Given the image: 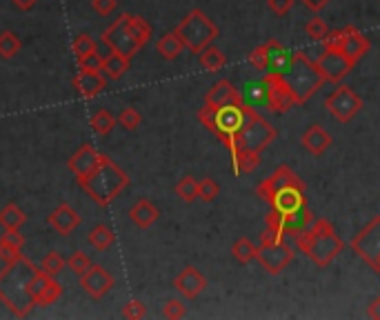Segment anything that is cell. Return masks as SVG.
<instances>
[{"instance_id": "obj_1", "label": "cell", "mask_w": 380, "mask_h": 320, "mask_svg": "<svg viewBox=\"0 0 380 320\" xmlns=\"http://www.w3.org/2000/svg\"><path fill=\"white\" fill-rule=\"evenodd\" d=\"M291 240L318 269L329 267L345 251V240L336 233L334 225L325 218H316Z\"/></svg>"}, {"instance_id": "obj_2", "label": "cell", "mask_w": 380, "mask_h": 320, "mask_svg": "<svg viewBox=\"0 0 380 320\" xmlns=\"http://www.w3.org/2000/svg\"><path fill=\"white\" fill-rule=\"evenodd\" d=\"M34 274H36V265L25 256L9 262L0 271V303L18 318L30 316V312L36 307L30 294V282Z\"/></svg>"}, {"instance_id": "obj_3", "label": "cell", "mask_w": 380, "mask_h": 320, "mask_svg": "<svg viewBox=\"0 0 380 320\" xmlns=\"http://www.w3.org/2000/svg\"><path fill=\"white\" fill-rule=\"evenodd\" d=\"M78 185L93 203L107 207L113 198H118L120 192H125V187L129 185V176L111 158L100 154L98 165L82 181H78Z\"/></svg>"}, {"instance_id": "obj_4", "label": "cell", "mask_w": 380, "mask_h": 320, "mask_svg": "<svg viewBox=\"0 0 380 320\" xmlns=\"http://www.w3.org/2000/svg\"><path fill=\"white\" fill-rule=\"evenodd\" d=\"M278 131L271 125L267 118H262L258 111L252 105L247 107V116L238 134L234 136V140L227 145V152H247V154H262L273 140H276Z\"/></svg>"}, {"instance_id": "obj_5", "label": "cell", "mask_w": 380, "mask_h": 320, "mask_svg": "<svg viewBox=\"0 0 380 320\" xmlns=\"http://www.w3.org/2000/svg\"><path fill=\"white\" fill-rule=\"evenodd\" d=\"M282 76H284V80L289 82V87L293 91V98H296V105H305L313 93L325 84V78H322L316 60H311L302 49L291 54L289 67L284 69Z\"/></svg>"}, {"instance_id": "obj_6", "label": "cell", "mask_w": 380, "mask_h": 320, "mask_svg": "<svg viewBox=\"0 0 380 320\" xmlns=\"http://www.w3.org/2000/svg\"><path fill=\"white\" fill-rule=\"evenodd\" d=\"M247 107H249L247 102H241V105H225L218 109L203 107L198 111V120L227 147L234 140V136L241 131L247 116Z\"/></svg>"}, {"instance_id": "obj_7", "label": "cell", "mask_w": 380, "mask_h": 320, "mask_svg": "<svg viewBox=\"0 0 380 320\" xmlns=\"http://www.w3.org/2000/svg\"><path fill=\"white\" fill-rule=\"evenodd\" d=\"M174 34L183 41L185 49L198 56L207 45H212L218 38V27L203 9H192V12L176 25Z\"/></svg>"}, {"instance_id": "obj_8", "label": "cell", "mask_w": 380, "mask_h": 320, "mask_svg": "<svg viewBox=\"0 0 380 320\" xmlns=\"http://www.w3.org/2000/svg\"><path fill=\"white\" fill-rule=\"evenodd\" d=\"M322 47L325 49H338L356 67V62L369 52L372 43H369L365 34L358 32V27L347 25V27H340V30L329 32L325 36V41H322Z\"/></svg>"}, {"instance_id": "obj_9", "label": "cell", "mask_w": 380, "mask_h": 320, "mask_svg": "<svg viewBox=\"0 0 380 320\" xmlns=\"http://www.w3.org/2000/svg\"><path fill=\"white\" fill-rule=\"evenodd\" d=\"M349 247L369 269L380 274V214L351 238Z\"/></svg>"}, {"instance_id": "obj_10", "label": "cell", "mask_w": 380, "mask_h": 320, "mask_svg": "<svg viewBox=\"0 0 380 320\" xmlns=\"http://www.w3.org/2000/svg\"><path fill=\"white\" fill-rule=\"evenodd\" d=\"M293 247L284 240H269L260 242L258 251H256V260L260 262V267L271 276H278L293 262Z\"/></svg>"}, {"instance_id": "obj_11", "label": "cell", "mask_w": 380, "mask_h": 320, "mask_svg": "<svg viewBox=\"0 0 380 320\" xmlns=\"http://www.w3.org/2000/svg\"><path fill=\"white\" fill-rule=\"evenodd\" d=\"M325 107L338 122L345 125V122L354 120L360 114V109H363V98H360L349 84H338V87L327 96Z\"/></svg>"}, {"instance_id": "obj_12", "label": "cell", "mask_w": 380, "mask_h": 320, "mask_svg": "<svg viewBox=\"0 0 380 320\" xmlns=\"http://www.w3.org/2000/svg\"><path fill=\"white\" fill-rule=\"evenodd\" d=\"M262 84H265V93H267V102H265V105L269 107L271 114H287V111L296 105L293 91L282 73L267 71L262 78Z\"/></svg>"}, {"instance_id": "obj_13", "label": "cell", "mask_w": 380, "mask_h": 320, "mask_svg": "<svg viewBox=\"0 0 380 320\" xmlns=\"http://www.w3.org/2000/svg\"><path fill=\"white\" fill-rule=\"evenodd\" d=\"M100 38L107 41L113 47V52L125 54L127 58H134V56L142 49L129 32V14H120L116 21H113L107 30L102 32Z\"/></svg>"}, {"instance_id": "obj_14", "label": "cell", "mask_w": 380, "mask_h": 320, "mask_svg": "<svg viewBox=\"0 0 380 320\" xmlns=\"http://www.w3.org/2000/svg\"><path fill=\"white\" fill-rule=\"evenodd\" d=\"M30 294H32V300H34L36 307H49L60 300L63 285L56 280V276L45 274V271L38 267L36 274L32 276V282H30Z\"/></svg>"}, {"instance_id": "obj_15", "label": "cell", "mask_w": 380, "mask_h": 320, "mask_svg": "<svg viewBox=\"0 0 380 320\" xmlns=\"http://www.w3.org/2000/svg\"><path fill=\"white\" fill-rule=\"evenodd\" d=\"M287 187H300V190H307L305 181H302L289 165H280V167H276V172L269 174L258 187H256V194H258L262 201H269L273 194L280 192V190H287Z\"/></svg>"}, {"instance_id": "obj_16", "label": "cell", "mask_w": 380, "mask_h": 320, "mask_svg": "<svg viewBox=\"0 0 380 320\" xmlns=\"http://www.w3.org/2000/svg\"><path fill=\"white\" fill-rule=\"evenodd\" d=\"M316 65L325 82H336V84L343 78H347L351 69H354V65H351L338 49H325V47H322V54L316 58Z\"/></svg>"}, {"instance_id": "obj_17", "label": "cell", "mask_w": 380, "mask_h": 320, "mask_svg": "<svg viewBox=\"0 0 380 320\" xmlns=\"http://www.w3.org/2000/svg\"><path fill=\"white\" fill-rule=\"evenodd\" d=\"M113 285H116V280H113V276L102 265H93L91 262V267L80 274V287L93 300H100L102 296H107V291H111Z\"/></svg>"}, {"instance_id": "obj_18", "label": "cell", "mask_w": 380, "mask_h": 320, "mask_svg": "<svg viewBox=\"0 0 380 320\" xmlns=\"http://www.w3.org/2000/svg\"><path fill=\"white\" fill-rule=\"evenodd\" d=\"M305 192L307 190H300V187H287V190H280L273 194L267 203L271 205V212H276L280 216H293L302 207H307Z\"/></svg>"}, {"instance_id": "obj_19", "label": "cell", "mask_w": 380, "mask_h": 320, "mask_svg": "<svg viewBox=\"0 0 380 320\" xmlns=\"http://www.w3.org/2000/svg\"><path fill=\"white\" fill-rule=\"evenodd\" d=\"M47 222H49V227L56 231V233H60V236H69V233H74L76 229L80 227V214L74 209L71 205L67 203H63L58 205L56 209L49 214V218H47Z\"/></svg>"}, {"instance_id": "obj_20", "label": "cell", "mask_w": 380, "mask_h": 320, "mask_svg": "<svg viewBox=\"0 0 380 320\" xmlns=\"http://www.w3.org/2000/svg\"><path fill=\"white\" fill-rule=\"evenodd\" d=\"M241 102H245L243 93L230 80H218L205 96V107L209 109H218L225 105H241Z\"/></svg>"}, {"instance_id": "obj_21", "label": "cell", "mask_w": 380, "mask_h": 320, "mask_svg": "<svg viewBox=\"0 0 380 320\" xmlns=\"http://www.w3.org/2000/svg\"><path fill=\"white\" fill-rule=\"evenodd\" d=\"M174 287L183 294V298L194 300L205 291L207 287V278L198 271L196 267H185L180 274L174 278Z\"/></svg>"}, {"instance_id": "obj_22", "label": "cell", "mask_w": 380, "mask_h": 320, "mask_svg": "<svg viewBox=\"0 0 380 320\" xmlns=\"http://www.w3.org/2000/svg\"><path fill=\"white\" fill-rule=\"evenodd\" d=\"M71 84L85 100H91L107 87V76L102 71H78L74 76Z\"/></svg>"}, {"instance_id": "obj_23", "label": "cell", "mask_w": 380, "mask_h": 320, "mask_svg": "<svg viewBox=\"0 0 380 320\" xmlns=\"http://www.w3.org/2000/svg\"><path fill=\"white\" fill-rule=\"evenodd\" d=\"M98 160H100V154L93 149L89 143H85L78 152H76L71 158H69V163H67V167H69V172L76 176V181H82L85 176H87L93 167L98 165Z\"/></svg>"}, {"instance_id": "obj_24", "label": "cell", "mask_w": 380, "mask_h": 320, "mask_svg": "<svg viewBox=\"0 0 380 320\" xmlns=\"http://www.w3.org/2000/svg\"><path fill=\"white\" fill-rule=\"evenodd\" d=\"M331 136L327 134V129L322 125H311L305 134L300 138V145L305 147V152H309L311 156H322L331 147Z\"/></svg>"}, {"instance_id": "obj_25", "label": "cell", "mask_w": 380, "mask_h": 320, "mask_svg": "<svg viewBox=\"0 0 380 320\" xmlns=\"http://www.w3.org/2000/svg\"><path fill=\"white\" fill-rule=\"evenodd\" d=\"M129 218H131V222H134L138 229H149L151 225H154L160 218V212H158V207L151 203V201L140 198L129 209Z\"/></svg>"}, {"instance_id": "obj_26", "label": "cell", "mask_w": 380, "mask_h": 320, "mask_svg": "<svg viewBox=\"0 0 380 320\" xmlns=\"http://www.w3.org/2000/svg\"><path fill=\"white\" fill-rule=\"evenodd\" d=\"M129 65H131V58H127L125 54L113 52L102 60V73L107 76V80H120L129 71Z\"/></svg>"}, {"instance_id": "obj_27", "label": "cell", "mask_w": 380, "mask_h": 320, "mask_svg": "<svg viewBox=\"0 0 380 320\" xmlns=\"http://www.w3.org/2000/svg\"><path fill=\"white\" fill-rule=\"evenodd\" d=\"M267 47V56H269V69L267 71H278V73H284V69L289 67V58L291 54L284 49V45L278 43L276 38H271L265 43Z\"/></svg>"}, {"instance_id": "obj_28", "label": "cell", "mask_w": 380, "mask_h": 320, "mask_svg": "<svg viewBox=\"0 0 380 320\" xmlns=\"http://www.w3.org/2000/svg\"><path fill=\"white\" fill-rule=\"evenodd\" d=\"M156 52L163 56L165 60H176L178 56L185 52V45L174 32H169L165 36H160V41L156 43Z\"/></svg>"}, {"instance_id": "obj_29", "label": "cell", "mask_w": 380, "mask_h": 320, "mask_svg": "<svg viewBox=\"0 0 380 320\" xmlns=\"http://www.w3.org/2000/svg\"><path fill=\"white\" fill-rule=\"evenodd\" d=\"M198 60H201V67L207 71H221L227 65V56L223 49H218L214 45H207L205 49L198 54Z\"/></svg>"}, {"instance_id": "obj_30", "label": "cell", "mask_w": 380, "mask_h": 320, "mask_svg": "<svg viewBox=\"0 0 380 320\" xmlns=\"http://www.w3.org/2000/svg\"><path fill=\"white\" fill-rule=\"evenodd\" d=\"M27 222V214L16 203H9L0 209V227L5 229H21Z\"/></svg>"}, {"instance_id": "obj_31", "label": "cell", "mask_w": 380, "mask_h": 320, "mask_svg": "<svg viewBox=\"0 0 380 320\" xmlns=\"http://www.w3.org/2000/svg\"><path fill=\"white\" fill-rule=\"evenodd\" d=\"M87 240H89L91 247H96L98 251H104L116 242V233H113V229L107 227V225H96V227L89 231Z\"/></svg>"}, {"instance_id": "obj_32", "label": "cell", "mask_w": 380, "mask_h": 320, "mask_svg": "<svg viewBox=\"0 0 380 320\" xmlns=\"http://www.w3.org/2000/svg\"><path fill=\"white\" fill-rule=\"evenodd\" d=\"M129 32L140 47H145L151 41V34H154L151 25L142 16H129Z\"/></svg>"}, {"instance_id": "obj_33", "label": "cell", "mask_w": 380, "mask_h": 320, "mask_svg": "<svg viewBox=\"0 0 380 320\" xmlns=\"http://www.w3.org/2000/svg\"><path fill=\"white\" fill-rule=\"evenodd\" d=\"M113 127H116V116H113L109 109H98L96 114L91 116V129L96 131L98 136H109Z\"/></svg>"}, {"instance_id": "obj_34", "label": "cell", "mask_w": 380, "mask_h": 320, "mask_svg": "<svg viewBox=\"0 0 380 320\" xmlns=\"http://www.w3.org/2000/svg\"><path fill=\"white\" fill-rule=\"evenodd\" d=\"M21 38H18V34L14 32H0V58H5V60H12L14 56L21 52Z\"/></svg>"}, {"instance_id": "obj_35", "label": "cell", "mask_w": 380, "mask_h": 320, "mask_svg": "<svg viewBox=\"0 0 380 320\" xmlns=\"http://www.w3.org/2000/svg\"><path fill=\"white\" fill-rule=\"evenodd\" d=\"M256 251H258V247H256L249 238H238L232 247V256L238 260L241 265H247V262L256 260Z\"/></svg>"}, {"instance_id": "obj_36", "label": "cell", "mask_w": 380, "mask_h": 320, "mask_svg": "<svg viewBox=\"0 0 380 320\" xmlns=\"http://www.w3.org/2000/svg\"><path fill=\"white\" fill-rule=\"evenodd\" d=\"M71 49L76 54V58L82 60V58H87L89 54L98 52V41L93 38V36H89V34H78V36H76L74 45H71Z\"/></svg>"}, {"instance_id": "obj_37", "label": "cell", "mask_w": 380, "mask_h": 320, "mask_svg": "<svg viewBox=\"0 0 380 320\" xmlns=\"http://www.w3.org/2000/svg\"><path fill=\"white\" fill-rule=\"evenodd\" d=\"M176 196L183 203H194L198 198V181L194 176H185V178H180L178 185H176Z\"/></svg>"}, {"instance_id": "obj_38", "label": "cell", "mask_w": 380, "mask_h": 320, "mask_svg": "<svg viewBox=\"0 0 380 320\" xmlns=\"http://www.w3.org/2000/svg\"><path fill=\"white\" fill-rule=\"evenodd\" d=\"M65 265H67V260H65L60 256V251H49L47 256L43 258L41 262V269L45 271V274H49V276H58L60 271L65 269Z\"/></svg>"}, {"instance_id": "obj_39", "label": "cell", "mask_w": 380, "mask_h": 320, "mask_svg": "<svg viewBox=\"0 0 380 320\" xmlns=\"http://www.w3.org/2000/svg\"><path fill=\"white\" fill-rule=\"evenodd\" d=\"M218 194H221V187H218L214 178H203V181H198V201L214 203L218 198Z\"/></svg>"}, {"instance_id": "obj_40", "label": "cell", "mask_w": 380, "mask_h": 320, "mask_svg": "<svg viewBox=\"0 0 380 320\" xmlns=\"http://www.w3.org/2000/svg\"><path fill=\"white\" fill-rule=\"evenodd\" d=\"M305 34L309 36L311 41L322 43V41H325V36L329 34V27H327L325 21H322V18L313 16L311 21H307V25H305Z\"/></svg>"}, {"instance_id": "obj_41", "label": "cell", "mask_w": 380, "mask_h": 320, "mask_svg": "<svg viewBox=\"0 0 380 320\" xmlns=\"http://www.w3.org/2000/svg\"><path fill=\"white\" fill-rule=\"evenodd\" d=\"M140 114L134 109V107H125V109H120V114L116 118V122L122 127V129H127V131H134L140 127Z\"/></svg>"}, {"instance_id": "obj_42", "label": "cell", "mask_w": 380, "mask_h": 320, "mask_svg": "<svg viewBox=\"0 0 380 320\" xmlns=\"http://www.w3.org/2000/svg\"><path fill=\"white\" fill-rule=\"evenodd\" d=\"M249 65L256 71H267L269 69V56H267V47L260 45L249 54Z\"/></svg>"}, {"instance_id": "obj_43", "label": "cell", "mask_w": 380, "mask_h": 320, "mask_svg": "<svg viewBox=\"0 0 380 320\" xmlns=\"http://www.w3.org/2000/svg\"><path fill=\"white\" fill-rule=\"evenodd\" d=\"M163 314L169 320H180V318L187 316V307H185L183 300L172 298V300H167V303L163 305Z\"/></svg>"}, {"instance_id": "obj_44", "label": "cell", "mask_w": 380, "mask_h": 320, "mask_svg": "<svg viewBox=\"0 0 380 320\" xmlns=\"http://www.w3.org/2000/svg\"><path fill=\"white\" fill-rule=\"evenodd\" d=\"M67 267L74 271V274H82L85 269H89L91 267V260H89V256L85 251H76V253H71L69 256V260H67Z\"/></svg>"}, {"instance_id": "obj_45", "label": "cell", "mask_w": 380, "mask_h": 320, "mask_svg": "<svg viewBox=\"0 0 380 320\" xmlns=\"http://www.w3.org/2000/svg\"><path fill=\"white\" fill-rule=\"evenodd\" d=\"M122 316L125 318H131V320H138V318H145L147 316V307L142 305V300H129V303H125V307H122Z\"/></svg>"}, {"instance_id": "obj_46", "label": "cell", "mask_w": 380, "mask_h": 320, "mask_svg": "<svg viewBox=\"0 0 380 320\" xmlns=\"http://www.w3.org/2000/svg\"><path fill=\"white\" fill-rule=\"evenodd\" d=\"M78 67H80V71H102V56L98 52L89 54L87 58L78 60Z\"/></svg>"}, {"instance_id": "obj_47", "label": "cell", "mask_w": 380, "mask_h": 320, "mask_svg": "<svg viewBox=\"0 0 380 320\" xmlns=\"http://www.w3.org/2000/svg\"><path fill=\"white\" fill-rule=\"evenodd\" d=\"M91 7L98 16L107 18V16H111L113 12H116L118 0H91Z\"/></svg>"}, {"instance_id": "obj_48", "label": "cell", "mask_w": 380, "mask_h": 320, "mask_svg": "<svg viewBox=\"0 0 380 320\" xmlns=\"http://www.w3.org/2000/svg\"><path fill=\"white\" fill-rule=\"evenodd\" d=\"M0 240L12 244L16 249H23L25 247V233H21V229H5V233L0 236Z\"/></svg>"}, {"instance_id": "obj_49", "label": "cell", "mask_w": 380, "mask_h": 320, "mask_svg": "<svg viewBox=\"0 0 380 320\" xmlns=\"http://www.w3.org/2000/svg\"><path fill=\"white\" fill-rule=\"evenodd\" d=\"M21 256H23V249H16V247H12V244H7V242L0 240V260H3L5 265L18 260Z\"/></svg>"}, {"instance_id": "obj_50", "label": "cell", "mask_w": 380, "mask_h": 320, "mask_svg": "<svg viewBox=\"0 0 380 320\" xmlns=\"http://www.w3.org/2000/svg\"><path fill=\"white\" fill-rule=\"evenodd\" d=\"M267 5L271 9V14H276V16H287L289 14V9L293 7V0H267Z\"/></svg>"}, {"instance_id": "obj_51", "label": "cell", "mask_w": 380, "mask_h": 320, "mask_svg": "<svg viewBox=\"0 0 380 320\" xmlns=\"http://www.w3.org/2000/svg\"><path fill=\"white\" fill-rule=\"evenodd\" d=\"M300 3L305 5V7L309 9V12H311V14H320L322 9H325V7H327V5L331 3V0H300Z\"/></svg>"}, {"instance_id": "obj_52", "label": "cell", "mask_w": 380, "mask_h": 320, "mask_svg": "<svg viewBox=\"0 0 380 320\" xmlns=\"http://www.w3.org/2000/svg\"><path fill=\"white\" fill-rule=\"evenodd\" d=\"M12 5L18 9V12H32V9L38 5V0H12Z\"/></svg>"}, {"instance_id": "obj_53", "label": "cell", "mask_w": 380, "mask_h": 320, "mask_svg": "<svg viewBox=\"0 0 380 320\" xmlns=\"http://www.w3.org/2000/svg\"><path fill=\"white\" fill-rule=\"evenodd\" d=\"M367 316L369 318H374V320H380V294L369 303V307H367Z\"/></svg>"}]
</instances>
